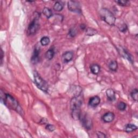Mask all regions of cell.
Listing matches in <instances>:
<instances>
[{
  "instance_id": "30",
  "label": "cell",
  "mask_w": 138,
  "mask_h": 138,
  "mask_svg": "<svg viewBox=\"0 0 138 138\" xmlns=\"http://www.w3.org/2000/svg\"><path fill=\"white\" fill-rule=\"evenodd\" d=\"M3 56H4V55H3V50H1V64L2 63V60H3Z\"/></svg>"
},
{
  "instance_id": "4",
  "label": "cell",
  "mask_w": 138,
  "mask_h": 138,
  "mask_svg": "<svg viewBox=\"0 0 138 138\" xmlns=\"http://www.w3.org/2000/svg\"><path fill=\"white\" fill-rule=\"evenodd\" d=\"M34 82L38 88L41 90L42 91L47 92L48 91V85L45 81L43 79L40 75L36 71H35L34 74Z\"/></svg>"
},
{
  "instance_id": "5",
  "label": "cell",
  "mask_w": 138,
  "mask_h": 138,
  "mask_svg": "<svg viewBox=\"0 0 138 138\" xmlns=\"http://www.w3.org/2000/svg\"><path fill=\"white\" fill-rule=\"evenodd\" d=\"M39 16L36 17L34 20H33L28 28V34L29 35H34L37 31L39 28V24L38 23V18Z\"/></svg>"
},
{
  "instance_id": "28",
  "label": "cell",
  "mask_w": 138,
  "mask_h": 138,
  "mask_svg": "<svg viewBox=\"0 0 138 138\" xmlns=\"http://www.w3.org/2000/svg\"><path fill=\"white\" fill-rule=\"evenodd\" d=\"M97 134L98 137H100V138H105V137H106V135H105L103 133H102L101 132H98L97 133Z\"/></svg>"
},
{
  "instance_id": "12",
  "label": "cell",
  "mask_w": 138,
  "mask_h": 138,
  "mask_svg": "<svg viewBox=\"0 0 138 138\" xmlns=\"http://www.w3.org/2000/svg\"><path fill=\"white\" fill-rule=\"evenodd\" d=\"M106 96L107 97L109 101H115L116 100V94L115 92L114 91V90L111 89H109L106 91Z\"/></svg>"
},
{
  "instance_id": "13",
  "label": "cell",
  "mask_w": 138,
  "mask_h": 138,
  "mask_svg": "<svg viewBox=\"0 0 138 138\" xmlns=\"http://www.w3.org/2000/svg\"><path fill=\"white\" fill-rule=\"evenodd\" d=\"M91 72L94 74H98L101 70V68L98 64H92L90 67Z\"/></svg>"
},
{
  "instance_id": "1",
  "label": "cell",
  "mask_w": 138,
  "mask_h": 138,
  "mask_svg": "<svg viewBox=\"0 0 138 138\" xmlns=\"http://www.w3.org/2000/svg\"><path fill=\"white\" fill-rule=\"evenodd\" d=\"M81 93L74 97L71 101L70 105L72 110V117L74 120L80 119L81 117L80 107L83 104V97Z\"/></svg>"
},
{
  "instance_id": "27",
  "label": "cell",
  "mask_w": 138,
  "mask_h": 138,
  "mask_svg": "<svg viewBox=\"0 0 138 138\" xmlns=\"http://www.w3.org/2000/svg\"><path fill=\"white\" fill-rule=\"evenodd\" d=\"M46 130H47L48 131L52 132V131H54L55 130V127L54 125L48 124L46 126Z\"/></svg>"
},
{
  "instance_id": "8",
  "label": "cell",
  "mask_w": 138,
  "mask_h": 138,
  "mask_svg": "<svg viewBox=\"0 0 138 138\" xmlns=\"http://www.w3.org/2000/svg\"><path fill=\"white\" fill-rule=\"evenodd\" d=\"M81 120H82V124L85 127L86 129L90 130L91 129L92 126V122L91 120L90 119V118L88 117H87L86 115L82 117L81 116L80 118Z\"/></svg>"
},
{
  "instance_id": "6",
  "label": "cell",
  "mask_w": 138,
  "mask_h": 138,
  "mask_svg": "<svg viewBox=\"0 0 138 138\" xmlns=\"http://www.w3.org/2000/svg\"><path fill=\"white\" fill-rule=\"evenodd\" d=\"M69 10L71 11L81 13V8L79 3L74 1H69L68 3Z\"/></svg>"
},
{
  "instance_id": "7",
  "label": "cell",
  "mask_w": 138,
  "mask_h": 138,
  "mask_svg": "<svg viewBox=\"0 0 138 138\" xmlns=\"http://www.w3.org/2000/svg\"><path fill=\"white\" fill-rule=\"evenodd\" d=\"M40 47L39 46H36L34 52L31 57V62L34 64H36L39 62L40 61Z\"/></svg>"
},
{
  "instance_id": "22",
  "label": "cell",
  "mask_w": 138,
  "mask_h": 138,
  "mask_svg": "<svg viewBox=\"0 0 138 138\" xmlns=\"http://www.w3.org/2000/svg\"><path fill=\"white\" fill-rule=\"evenodd\" d=\"M116 3H117L119 5L121 6H127L130 4V2L127 0H119V1H116Z\"/></svg>"
},
{
  "instance_id": "21",
  "label": "cell",
  "mask_w": 138,
  "mask_h": 138,
  "mask_svg": "<svg viewBox=\"0 0 138 138\" xmlns=\"http://www.w3.org/2000/svg\"><path fill=\"white\" fill-rule=\"evenodd\" d=\"M131 97L133 98V99L135 101H137L138 98V92L137 89L133 90L131 93Z\"/></svg>"
},
{
  "instance_id": "14",
  "label": "cell",
  "mask_w": 138,
  "mask_h": 138,
  "mask_svg": "<svg viewBox=\"0 0 138 138\" xmlns=\"http://www.w3.org/2000/svg\"><path fill=\"white\" fill-rule=\"evenodd\" d=\"M64 8V4L61 2L57 1L55 3L54 6V10L56 11H60L63 10Z\"/></svg>"
},
{
  "instance_id": "11",
  "label": "cell",
  "mask_w": 138,
  "mask_h": 138,
  "mask_svg": "<svg viewBox=\"0 0 138 138\" xmlns=\"http://www.w3.org/2000/svg\"><path fill=\"white\" fill-rule=\"evenodd\" d=\"M73 57V54L71 51H67L63 55V59L65 63H68L72 59Z\"/></svg>"
},
{
  "instance_id": "24",
  "label": "cell",
  "mask_w": 138,
  "mask_h": 138,
  "mask_svg": "<svg viewBox=\"0 0 138 138\" xmlns=\"http://www.w3.org/2000/svg\"><path fill=\"white\" fill-rule=\"evenodd\" d=\"M122 52H123V56H125V57H126L128 60L131 61V63H132V57L128 53V52H127L125 49H122Z\"/></svg>"
},
{
  "instance_id": "15",
  "label": "cell",
  "mask_w": 138,
  "mask_h": 138,
  "mask_svg": "<svg viewBox=\"0 0 138 138\" xmlns=\"http://www.w3.org/2000/svg\"><path fill=\"white\" fill-rule=\"evenodd\" d=\"M54 55H55V52L54 50L52 49H50L46 52L45 56V58L47 59L51 60L53 58Z\"/></svg>"
},
{
  "instance_id": "26",
  "label": "cell",
  "mask_w": 138,
  "mask_h": 138,
  "mask_svg": "<svg viewBox=\"0 0 138 138\" xmlns=\"http://www.w3.org/2000/svg\"><path fill=\"white\" fill-rule=\"evenodd\" d=\"M69 35L72 37H73L76 36V30L74 29V28H72V29H71L70 30L69 32Z\"/></svg>"
},
{
  "instance_id": "9",
  "label": "cell",
  "mask_w": 138,
  "mask_h": 138,
  "mask_svg": "<svg viewBox=\"0 0 138 138\" xmlns=\"http://www.w3.org/2000/svg\"><path fill=\"white\" fill-rule=\"evenodd\" d=\"M115 115L112 112H107L103 116L102 119L104 122H111L115 119Z\"/></svg>"
},
{
  "instance_id": "25",
  "label": "cell",
  "mask_w": 138,
  "mask_h": 138,
  "mask_svg": "<svg viewBox=\"0 0 138 138\" xmlns=\"http://www.w3.org/2000/svg\"><path fill=\"white\" fill-rule=\"evenodd\" d=\"M120 31L121 32H125L127 30V26L125 23H122L121 24L120 26L118 27Z\"/></svg>"
},
{
  "instance_id": "16",
  "label": "cell",
  "mask_w": 138,
  "mask_h": 138,
  "mask_svg": "<svg viewBox=\"0 0 138 138\" xmlns=\"http://www.w3.org/2000/svg\"><path fill=\"white\" fill-rule=\"evenodd\" d=\"M137 128V126H136L135 125L131 124L130 123V124H128L126 125L125 128V130L127 133H130L136 130Z\"/></svg>"
},
{
  "instance_id": "10",
  "label": "cell",
  "mask_w": 138,
  "mask_h": 138,
  "mask_svg": "<svg viewBox=\"0 0 138 138\" xmlns=\"http://www.w3.org/2000/svg\"><path fill=\"white\" fill-rule=\"evenodd\" d=\"M101 102V99L98 96H94L90 99L89 105L91 107H97Z\"/></svg>"
},
{
  "instance_id": "29",
  "label": "cell",
  "mask_w": 138,
  "mask_h": 138,
  "mask_svg": "<svg viewBox=\"0 0 138 138\" xmlns=\"http://www.w3.org/2000/svg\"><path fill=\"white\" fill-rule=\"evenodd\" d=\"M80 27L81 29H82V30H85V29H86V26H85V24H81Z\"/></svg>"
},
{
  "instance_id": "3",
  "label": "cell",
  "mask_w": 138,
  "mask_h": 138,
  "mask_svg": "<svg viewBox=\"0 0 138 138\" xmlns=\"http://www.w3.org/2000/svg\"><path fill=\"white\" fill-rule=\"evenodd\" d=\"M99 15L102 20L111 26L115 25L116 18L112 12L106 8L102 9L99 11Z\"/></svg>"
},
{
  "instance_id": "20",
  "label": "cell",
  "mask_w": 138,
  "mask_h": 138,
  "mask_svg": "<svg viewBox=\"0 0 138 138\" xmlns=\"http://www.w3.org/2000/svg\"><path fill=\"white\" fill-rule=\"evenodd\" d=\"M40 42H41V43L42 45H43V46H46V45H48L50 43V40L49 38L48 37L44 36V37L42 38Z\"/></svg>"
},
{
  "instance_id": "18",
  "label": "cell",
  "mask_w": 138,
  "mask_h": 138,
  "mask_svg": "<svg viewBox=\"0 0 138 138\" xmlns=\"http://www.w3.org/2000/svg\"><path fill=\"white\" fill-rule=\"evenodd\" d=\"M43 14L47 18H49L52 16V11L48 8H44L43 10Z\"/></svg>"
},
{
  "instance_id": "17",
  "label": "cell",
  "mask_w": 138,
  "mask_h": 138,
  "mask_svg": "<svg viewBox=\"0 0 138 138\" xmlns=\"http://www.w3.org/2000/svg\"><path fill=\"white\" fill-rule=\"evenodd\" d=\"M108 68L112 71H116L118 69V63L116 61L112 60L108 65Z\"/></svg>"
},
{
  "instance_id": "19",
  "label": "cell",
  "mask_w": 138,
  "mask_h": 138,
  "mask_svg": "<svg viewBox=\"0 0 138 138\" xmlns=\"http://www.w3.org/2000/svg\"><path fill=\"white\" fill-rule=\"evenodd\" d=\"M97 34V31L92 28H88L86 29V35L87 36H93Z\"/></svg>"
},
{
  "instance_id": "2",
  "label": "cell",
  "mask_w": 138,
  "mask_h": 138,
  "mask_svg": "<svg viewBox=\"0 0 138 138\" xmlns=\"http://www.w3.org/2000/svg\"><path fill=\"white\" fill-rule=\"evenodd\" d=\"M1 101L8 107L16 110L18 113H22V109L17 101L10 94L4 93V96H3V95L1 94Z\"/></svg>"
},
{
  "instance_id": "23",
  "label": "cell",
  "mask_w": 138,
  "mask_h": 138,
  "mask_svg": "<svg viewBox=\"0 0 138 138\" xmlns=\"http://www.w3.org/2000/svg\"><path fill=\"white\" fill-rule=\"evenodd\" d=\"M117 107L120 111H124L126 108V104L123 102H120L118 103Z\"/></svg>"
}]
</instances>
